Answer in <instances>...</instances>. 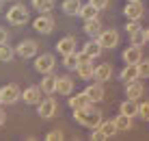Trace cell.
<instances>
[{
    "label": "cell",
    "mask_w": 149,
    "mask_h": 141,
    "mask_svg": "<svg viewBox=\"0 0 149 141\" xmlns=\"http://www.w3.org/2000/svg\"><path fill=\"white\" fill-rule=\"evenodd\" d=\"M89 104H93V102L89 100V96H86L84 91H82V93H76V96L69 98V106H71V109H84V106H89Z\"/></svg>",
    "instance_id": "22"
},
{
    "label": "cell",
    "mask_w": 149,
    "mask_h": 141,
    "mask_svg": "<svg viewBox=\"0 0 149 141\" xmlns=\"http://www.w3.org/2000/svg\"><path fill=\"white\" fill-rule=\"evenodd\" d=\"M138 117H143V119H147V122H149V100L138 104Z\"/></svg>",
    "instance_id": "34"
},
{
    "label": "cell",
    "mask_w": 149,
    "mask_h": 141,
    "mask_svg": "<svg viewBox=\"0 0 149 141\" xmlns=\"http://www.w3.org/2000/svg\"><path fill=\"white\" fill-rule=\"evenodd\" d=\"M127 2H136V0H127Z\"/></svg>",
    "instance_id": "42"
},
{
    "label": "cell",
    "mask_w": 149,
    "mask_h": 141,
    "mask_svg": "<svg viewBox=\"0 0 149 141\" xmlns=\"http://www.w3.org/2000/svg\"><path fill=\"white\" fill-rule=\"evenodd\" d=\"M136 67H138V78H141V80H143V78H149V59L143 56L141 63H138Z\"/></svg>",
    "instance_id": "31"
},
{
    "label": "cell",
    "mask_w": 149,
    "mask_h": 141,
    "mask_svg": "<svg viewBox=\"0 0 149 141\" xmlns=\"http://www.w3.org/2000/svg\"><path fill=\"white\" fill-rule=\"evenodd\" d=\"M61 9H63V13H67V15H78L80 9H82V2L80 0H63Z\"/></svg>",
    "instance_id": "24"
},
{
    "label": "cell",
    "mask_w": 149,
    "mask_h": 141,
    "mask_svg": "<svg viewBox=\"0 0 149 141\" xmlns=\"http://www.w3.org/2000/svg\"><path fill=\"white\" fill-rule=\"evenodd\" d=\"M143 33H145V39H147V44H149V28H143Z\"/></svg>",
    "instance_id": "39"
},
{
    "label": "cell",
    "mask_w": 149,
    "mask_h": 141,
    "mask_svg": "<svg viewBox=\"0 0 149 141\" xmlns=\"http://www.w3.org/2000/svg\"><path fill=\"white\" fill-rule=\"evenodd\" d=\"M0 104H4V100H2V89H0Z\"/></svg>",
    "instance_id": "41"
},
{
    "label": "cell",
    "mask_w": 149,
    "mask_h": 141,
    "mask_svg": "<svg viewBox=\"0 0 149 141\" xmlns=\"http://www.w3.org/2000/svg\"><path fill=\"white\" fill-rule=\"evenodd\" d=\"M89 139H93V141H102V139H104V135L100 133V128H93V130H91V137H89Z\"/></svg>",
    "instance_id": "37"
},
{
    "label": "cell",
    "mask_w": 149,
    "mask_h": 141,
    "mask_svg": "<svg viewBox=\"0 0 149 141\" xmlns=\"http://www.w3.org/2000/svg\"><path fill=\"white\" fill-rule=\"evenodd\" d=\"M56 111H58V102L54 100L52 96H48L45 100H41L37 104V115L41 119H50V117H54L56 115Z\"/></svg>",
    "instance_id": "3"
},
{
    "label": "cell",
    "mask_w": 149,
    "mask_h": 141,
    "mask_svg": "<svg viewBox=\"0 0 149 141\" xmlns=\"http://www.w3.org/2000/svg\"><path fill=\"white\" fill-rule=\"evenodd\" d=\"M97 41L102 44V48H115L119 44V33H117V28H102V33L97 35Z\"/></svg>",
    "instance_id": "8"
},
{
    "label": "cell",
    "mask_w": 149,
    "mask_h": 141,
    "mask_svg": "<svg viewBox=\"0 0 149 141\" xmlns=\"http://www.w3.org/2000/svg\"><path fill=\"white\" fill-rule=\"evenodd\" d=\"M143 93H145V87H143V82H141V78H136V80H132V82H125V98L127 100H141L143 98Z\"/></svg>",
    "instance_id": "10"
},
{
    "label": "cell",
    "mask_w": 149,
    "mask_h": 141,
    "mask_svg": "<svg viewBox=\"0 0 149 141\" xmlns=\"http://www.w3.org/2000/svg\"><path fill=\"white\" fill-rule=\"evenodd\" d=\"M54 65H56V59L50 52H43V54L35 56V70H37L39 74H50V72L54 70Z\"/></svg>",
    "instance_id": "4"
},
{
    "label": "cell",
    "mask_w": 149,
    "mask_h": 141,
    "mask_svg": "<svg viewBox=\"0 0 149 141\" xmlns=\"http://www.w3.org/2000/svg\"><path fill=\"white\" fill-rule=\"evenodd\" d=\"M121 59H123V63H125V65H138V63H141V59H143V48H141V46H132L130 44L125 50H123Z\"/></svg>",
    "instance_id": "9"
},
{
    "label": "cell",
    "mask_w": 149,
    "mask_h": 141,
    "mask_svg": "<svg viewBox=\"0 0 149 141\" xmlns=\"http://www.w3.org/2000/svg\"><path fill=\"white\" fill-rule=\"evenodd\" d=\"M71 91H74V80H71L69 76H58L56 78V93H61V96H71Z\"/></svg>",
    "instance_id": "17"
},
{
    "label": "cell",
    "mask_w": 149,
    "mask_h": 141,
    "mask_svg": "<svg viewBox=\"0 0 149 141\" xmlns=\"http://www.w3.org/2000/svg\"><path fill=\"white\" fill-rule=\"evenodd\" d=\"M138 30H143V28H141V20H127L125 33H127V35H134V33H138Z\"/></svg>",
    "instance_id": "33"
},
{
    "label": "cell",
    "mask_w": 149,
    "mask_h": 141,
    "mask_svg": "<svg viewBox=\"0 0 149 141\" xmlns=\"http://www.w3.org/2000/svg\"><path fill=\"white\" fill-rule=\"evenodd\" d=\"M136 78H138V67L136 65H125L121 70V74H119L121 82H132V80H136Z\"/></svg>",
    "instance_id": "23"
},
{
    "label": "cell",
    "mask_w": 149,
    "mask_h": 141,
    "mask_svg": "<svg viewBox=\"0 0 149 141\" xmlns=\"http://www.w3.org/2000/svg\"><path fill=\"white\" fill-rule=\"evenodd\" d=\"M13 56H15V48H11L9 44H2V46H0V61H2V63L13 61Z\"/></svg>",
    "instance_id": "30"
},
{
    "label": "cell",
    "mask_w": 149,
    "mask_h": 141,
    "mask_svg": "<svg viewBox=\"0 0 149 141\" xmlns=\"http://www.w3.org/2000/svg\"><path fill=\"white\" fill-rule=\"evenodd\" d=\"M74 50H76V37H71V35L56 41V52H61L63 56L69 54V52H74Z\"/></svg>",
    "instance_id": "18"
},
{
    "label": "cell",
    "mask_w": 149,
    "mask_h": 141,
    "mask_svg": "<svg viewBox=\"0 0 149 141\" xmlns=\"http://www.w3.org/2000/svg\"><path fill=\"white\" fill-rule=\"evenodd\" d=\"M0 9H2V0H0Z\"/></svg>",
    "instance_id": "43"
},
{
    "label": "cell",
    "mask_w": 149,
    "mask_h": 141,
    "mask_svg": "<svg viewBox=\"0 0 149 141\" xmlns=\"http://www.w3.org/2000/svg\"><path fill=\"white\" fill-rule=\"evenodd\" d=\"M100 133L104 135V139H112L119 130H117V126H115V119H108V122H102L100 124Z\"/></svg>",
    "instance_id": "27"
},
{
    "label": "cell",
    "mask_w": 149,
    "mask_h": 141,
    "mask_svg": "<svg viewBox=\"0 0 149 141\" xmlns=\"http://www.w3.org/2000/svg\"><path fill=\"white\" fill-rule=\"evenodd\" d=\"M71 115H74V119L80 124V126H84L89 130L100 128V124L104 122L100 109L93 106V104H89V106H84V109H71Z\"/></svg>",
    "instance_id": "1"
},
{
    "label": "cell",
    "mask_w": 149,
    "mask_h": 141,
    "mask_svg": "<svg viewBox=\"0 0 149 141\" xmlns=\"http://www.w3.org/2000/svg\"><path fill=\"white\" fill-rule=\"evenodd\" d=\"M22 98V91H19V87L17 85H4L2 87V100H4V104H15Z\"/></svg>",
    "instance_id": "13"
},
{
    "label": "cell",
    "mask_w": 149,
    "mask_h": 141,
    "mask_svg": "<svg viewBox=\"0 0 149 141\" xmlns=\"http://www.w3.org/2000/svg\"><path fill=\"white\" fill-rule=\"evenodd\" d=\"M127 37H130V44L132 46H145L147 44V39H145V33H143V30H138V33H134V35H127Z\"/></svg>",
    "instance_id": "32"
},
{
    "label": "cell",
    "mask_w": 149,
    "mask_h": 141,
    "mask_svg": "<svg viewBox=\"0 0 149 141\" xmlns=\"http://www.w3.org/2000/svg\"><path fill=\"white\" fill-rule=\"evenodd\" d=\"M33 28L37 30V33H41V35H50L54 30V18L50 13H41L39 18H35Z\"/></svg>",
    "instance_id": "7"
},
{
    "label": "cell",
    "mask_w": 149,
    "mask_h": 141,
    "mask_svg": "<svg viewBox=\"0 0 149 141\" xmlns=\"http://www.w3.org/2000/svg\"><path fill=\"white\" fill-rule=\"evenodd\" d=\"M84 33L89 37H97L102 33V22L100 18H93V20H84Z\"/></svg>",
    "instance_id": "21"
},
{
    "label": "cell",
    "mask_w": 149,
    "mask_h": 141,
    "mask_svg": "<svg viewBox=\"0 0 149 141\" xmlns=\"http://www.w3.org/2000/svg\"><path fill=\"white\" fill-rule=\"evenodd\" d=\"M45 139H48V141H58V139H63V130H58V128H56V130H50V133L45 135Z\"/></svg>",
    "instance_id": "35"
},
{
    "label": "cell",
    "mask_w": 149,
    "mask_h": 141,
    "mask_svg": "<svg viewBox=\"0 0 149 141\" xmlns=\"http://www.w3.org/2000/svg\"><path fill=\"white\" fill-rule=\"evenodd\" d=\"M143 13H145V4H143L141 0H136V2H127L125 7H123V15H125L127 20H141Z\"/></svg>",
    "instance_id": "11"
},
{
    "label": "cell",
    "mask_w": 149,
    "mask_h": 141,
    "mask_svg": "<svg viewBox=\"0 0 149 141\" xmlns=\"http://www.w3.org/2000/svg\"><path fill=\"white\" fill-rule=\"evenodd\" d=\"M95 80H100V82H106V80H110L112 78V65L110 63H102V65H97L95 67Z\"/></svg>",
    "instance_id": "19"
},
{
    "label": "cell",
    "mask_w": 149,
    "mask_h": 141,
    "mask_svg": "<svg viewBox=\"0 0 149 141\" xmlns=\"http://www.w3.org/2000/svg\"><path fill=\"white\" fill-rule=\"evenodd\" d=\"M84 93L89 96V100L93 102V104H97L100 100H104V96H106V91H104V87H102L100 80H95L93 85H89V87L84 89Z\"/></svg>",
    "instance_id": "14"
},
{
    "label": "cell",
    "mask_w": 149,
    "mask_h": 141,
    "mask_svg": "<svg viewBox=\"0 0 149 141\" xmlns=\"http://www.w3.org/2000/svg\"><path fill=\"white\" fill-rule=\"evenodd\" d=\"M119 113H123V115H127V117H132L134 119L136 115H138V104H136V100H123L121 102V106H119Z\"/></svg>",
    "instance_id": "20"
},
{
    "label": "cell",
    "mask_w": 149,
    "mask_h": 141,
    "mask_svg": "<svg viewBox=\"0 0 149 141\" xmlns=\"http://www.w3.org/2000/svg\"><path fill=\"white\" fill-rule=\"evenodd\" d=\"M7 39H9L7 28H2V26H0V46H2V44H7Z\"/></svg>",
    "instance_id": "38"
},
{
    "label": "cell",
    "mask_w": 149,
    "mask_h": 141,
    "mask_svg": "<svg viewBox=\"0 0 149 141\" xmlns=\"http://www.w3.org/2000/svg\"><path fill=\"white\" fill-rule=\"evenodd\" d=\"M115 126H117V130H132V117L119 113V115L115 117Z\"/></svg>",
    "instance_id": "28"
},
{
    "label": "cell",
    "mask_w": 149,
    "mask_h": 141,
    "mask_svg": "<svg viewBox=\"0 0 149 141\" xmlns=\"http://www.w3.org/2000/svg\"><path fill=\"white\" fill-rule=\"evenodd\" d=\"M78 15H80L82 20H93V18H100V9H97L95 4L86 2V4H82V9H80Z\"/></svg>",
    "instance_id": "25"
},
{
    "label": "cell",
    "mask_w": 149,
    "mask_h": 141,
    "mask_svg": "<svg viewBox=\"0 0 149 141\" xmlns=\"http://www.w3.org/2000/svg\"><path fill=\"white\" fill-rule=\"evenodd\" d=\"M56 78H58V76H54L52 72H50V74H43V78H41V82H39V87H41V91H43L45 96H52V93H56Z\"/></svg>",
    "instance_id": "15"
},
{
    "label": "cell",
    "mask_w": 149,
    "mask_h": 141,
    "mask_svg": "<svg viewBox=\"0 0 149 141\" xmlns=\"http://www.w3.org/2000/svg\"><path fill=\"white\" fill-rule=\"evenodd\" d=\"M102 50H104V48H102V44L97 41V37H91L84 46H82V52H84L86 56H91V59L100 56V54H102Z\"/></svg>",
    "instance_id": "16"
},
{
    "label": "cell",
    "mask_w": 149,
    "mask_h": 141,
    "mask_svg": "<svg viewBox=\"0 0 149 141\" xmlns=\"http://www.w3.org/2000/svg\"><path fill=\"white\" fill-rule=\"evenodd\" d=\"M63 65L67 67V70H78V65H80V52H69V54H65L63 56Z\"/></svg>",
    "instance_id": "26"
},
{
    "label": "cell",
    "mask_w": 149,
    "mask_h": 141,
    "mask_svg": "<svg viewBox=\"0 0 149 141\" xmlns=\"http://www.w3.org/2000/svg\"><path fill=\"white\" fill-rule=\"evenodd\" d=\"M7 22H11L13 26H24L28 22V9L24 4H13L7 11Z\"/></svg>",
    "instance_id": "2"
},
{
    "label": "cell",
    "mask_w": 149,
    "mask_h": 141,
    "mask_svg": "<svg viewBox=\"0 0 149 141\" xmlns=\"http://www.w3.org/2000/svg\"><path fill=\"white\" fill-rule=\"evenodd\" d=\"M37 50H39V44L35 39H24L15 46V54L22 56V59H33L37 54Z\"/></svg>",
    "instance_id": "6"
},
{
    "label": "cell",
    "mask_w": 149,
    "mask_h": 141,
    "mask_svg": "<svg viewBox=\"0 0 149 141\" xmlns=\"http://www.w3.org/2000/svg\"><path fill=\"white\" fill-rule=\"evenodd\" d=\"M89 2H91V4H95V7L102 11V9H106V7H108V2H110V0H89Z\"/></svg>",
    "instance_id": "36"
},
{
    "label": "cell",
    "mask_w": 149,
    "mask_h": 141,
    "mask_svg": "<svg viewBox=\"0 0 149 141\" xmlns=\"http://www.w3.org/2000/svg\"><path fill=\"white\" fill-rule=\"evenodd\" d=\"M78 76L82 80H91V78L95 76V65H93V59L91 56H86L84 52H80V65H78Z\"/></svg>",
    "instance_id": "5"
},
{
    "label": "cell",
    "mask_w": 149,
    "mask_h": 141,
    "mask_svg": "<svg viewBox=\"0 0 149 141\" xmlns=\"http://www.w3.org/2000/svg\"><path fill=\"white\" fill-rule=\"evenodd\" d=\"M41 96H43V91H41L39 85H30V87H26V89L22 91V100L26 104H39Z\"/></svg>",
    "instance_id": "12"
},
{
    "label": "cell",
    "mask_w": 149,
    "mask_h": 141,
    "mask_svg": "<svg viewBox=\"0 0 149 141\" xmlns=\"http://www.w3.org/2000/svg\"><path fill=\"white\" fill-rule=\"evenodd\" d=\"M0 124H4V111L0 109Z\"/></svg>",
    "instance_id": "40"
},
{
    "label": "cell",
    "mask_w": 149,
    "mask_h": 141,
    "mask_svg": "<svg viewBox=\"0 0 149 141\" xmlns=\"http://www.w3.org/2000/svg\"><path fill=\"white\" fill-rule=\"evenodd\" d=\"M33 7L39 13H50L54 9V0H33Z\"/></svg>",
    "instance_id": "29"
}]
</instances>
